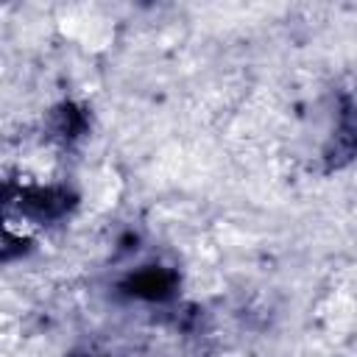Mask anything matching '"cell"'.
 I'll return each mask as SVG.
<instances>
[{
  "label": "cell",
  "instance_id": "1",
  "mask_svg": "<svg viewBox=\"0 0 357 357\" xmlns=\"http://www.w3.org/2000/svg\"><path fill=\"white\" fill-rule=\"evenodd\" d=\"M162 287H165V284L159 282L156 273H145V276L137 279V293H151V296H156V290H162Z\"/></svg>",
  "mask_w": 357,
  "mask_h": 357
}]
</instances>
